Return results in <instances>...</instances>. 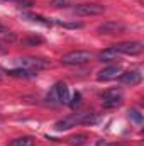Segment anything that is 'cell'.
Masks as SVG:
<instances>
[{
    "label": "cell",
    "instance_id": "1",
    "mask_svg": "<svg viewBox=\"0 0 144 146\" xmlns=\"http://www.w3.org/2000/svg\"><path fill=\"white\" fill-rule=\"evenodd\" d=\"M98 122V115L95 112H76V114H70L63 119H59L56 124H54V129L56 131H68L71 127L76 126H83V124H95Z\"/></svg>",
    "mask_w": 144,
    "mask_h": 146
},
{
    "label": "cell",
    "instance_id": "2",
    "mask_svg": "<svg viewBox=\"0 0 144 146\" xmlns=\"http://www.w3.org/2000/svg\"><path fill=\"white\" fill-rule=\"evenodd\" d=\"M17 66L19 68H26V70H31V72H39V70H46L51 66V61L49 60H44V58H36V56H24V58H17L15 60Z\"/></svg>",
    "mask_w": 144,
    "mask_h": 146
},
{
    "label": "cell",
    "instance_id": "3",
    "mask_svg": "<svg viewBox=\"0 0 144 146\" xmlns=\"http://www.w3.org/2000/svg\"><path fill=\"white\" fill-rule=\"evenodd\" d=\"M46 100H48L49 104H68V102H70V92H68L66 83L58 82V83L51 88V92L48 94Z\"/></svg>",
    "mask_w": 144,
    "mask_h": 146
},
{
    "label": "cell",
    "instance_id": "4",
    "mask_svg": "<svg viewBox=\"0 0 144 146\" xmlns=\"http://www.w3.org/2000/svg\"><path fill=\"white\" fill-rule=\"evenodd\" d=\"M92 53L90 51H81V49H76V51H70L66 54L61 56V63L63 65H68V66H75V65H85L92 60Z\"/></svg>",
    "mask_w": 144,
    "mask_h": 146
},
{
    "label": "cell",
    "instance_id": "5",
    "mask_svg": "<svg viewBox=\"0 0 144 146\" xmlns=\"http://www.w3.org/2000/svg\"><path fill=\"white\" fill-rule=\"evenodd\" d=\"M100 99L105 109H115L124 102V92L120 88H108L100 95Z\"/></svg>",
    "mask_w": 144,
    "mask_h": 146
},
{
    "label": "cell",
    "instance_id": "6",
    "mask_svg": "<svg viewBox=\"0 0 144 146\" xmlns=\"http://www.w3.org/2000/svg\"><path fill=\"white\" fill-rule=\"evenodd\" d=\"M105 12V7L100 3H78L73 7V14L80 17H88V15H102Z\"/></svg>",
    "mask_w": 144,
    "mask_h": 146
},
{
    "label": "cell",
    "instance_id": "7",
    "mask_svg": "<svg viewBox=\"0 0 144 146\" xmlns=\"http://www.w3.org/2000/svg\"><path fill=\"white\" fill-rule=\"evenodd\" d=\"M119 54H129V56H137L141 54L144 49L143 42L141 41H129V42H119L112 46Z\"/></svg>",
    "mask_w": 144,
    "mask_h": 146
},
{
    "label": "cell",
    "instance_id": "8",
    "mask_svg": "<svg viewBox=\"0 0 144 146\" xmlns=\"http://www.w3.org/2000/svg\"><path fill=\"white\" fill-rule=\"evenodd\" d=\"M126 31V26L122 24V22H119V21H105L104 24H100L98 27H97V33L98 34H119V33H124Z\"/></svg>",
    "mask_w": 144,
    "mask_h": 146
},
{
    "label": "cell",
    "instance_id": "9",
    "mask_svg": "<svg viewBox=\"0 0 144 146\" xmlns=\"http://www.w3.org/2000/svg\"><path fill=\"white\" fill-rule=\"evenodd\" d=\"M122 73V66L120 65H110V66H105L104 70L97 73V80L100 82H108V80H115L119 78Z\"/></svg>",
    "mask_w": 144,
    "mask_h": 146
},
{
    "label": "cell",
    "instance_id": "10",
    "mask_svg": "<svg viewBox=\"0 0 144 146\" xmlns=\"http://www.w3.org/2000/svg\"><path fill=\"white\" fill-rule=\"evenodd\" d=\"M119 82L124 83V85H139L143 82V73L137 72V70H129V72H122L120 76H119Z\"/></svg>",
    "mask_w": 144,
    "mask_h": 146
},
{
    "label": "cell",
    "instance_id": "11",
    "mask_svg": "<svg viewBox=\"0 0 144 146\" xmlns=\"http://www.w3.org/2000/svg\"><path fill=\"white\" fill-rule=\"evenodd\" d=\"M22 17L24 19H27V21H31V22H37V24H41V26H53V19H48V17H44V15H39V14H29V12H26V14H22Z\"/></svg>",
    "mask_w": 144,
    "mask_h": 146
},
{
    "label": "cell",
    "instance_id": "12",
    "mask_svg": "<svg viewBox=\"0 0 144 146\" xmlns=\"http://www.w3.org/2000/svg\"><path fill=\"white\" fill-rule=\"evenodd\" d=\"M9 76H15V78H34L36 72H31V70H26V68H14V70H7Z\"/></svg>",
    "mask_w": 144,
    "mask_h": 146
},
{
    "label": "cell",
    "instance_id": "13",
    "mask_svg": "<svg viewBox=\"0 0 144 146\" xmlns=\"http://www.w3.org/2000/svg\"><path fill=\"white\" fill-rule=\"evenodd\" d=\"M117 56H119V53L110 46V48H107V49H104V51H100L98 54H97V60L98 61H112V60H117Z\"/></svg>",
    "mask_w": 144,
    "mask_h": 146
},
{
    "label": "cell",
    "instance_id": "14",
    "mask_svg": "<svg viewBox=\"0 0 144 146\" xmlns=\"http://www.w3.org/2000/svg\"><path fill=\"white\" fill-rule=\"evenodd\" d=\"M68 143L71 146H85L88 143V134H85V133H81V134H75L71 136L70 139H68Z\"/></svg>",
    "mask_w": 144,
    "mask_h": 146
},
{
    "label": "cell",
    "instance_id": "15",
    "mask_svg": "<svg viewBox=\"0 0 144 146\" xmlns=\"http://www.w3.org/2000/svg\"><path fill=\"white\" fill-rule=\"evenodd\" d=\"M44 42V39L41 36H36V34H32V36H27L22 39V44L24 46H27V48H32V46H37V44H42Z\"/></svg>",
    "mask_w": 144,
    "mask_h": 146
},
{
    "label": "cell",
    "instance_id": "16",
    "mask_svg": "<svg viewBox=\"0 0 144 146\" xmlns=\"http://www.w3.org/2000/svg\"><path fill=\"white\" fill-rule=\"evenodd\" d=\"M10 146H34V138H31V136L15 138L14 141H10Z\"/></svg>",
    "mask_w": 144,
    "mask_h": 146
},
{
    "label": "cell",
    "instance_id": "17",
    "mask_svg": "<svg viewBox=\"0 0 144 146\" xmlns=\"http://www.w3.org/2000/svg\"><path fill=\"white\" fill-rule=\"evenodd\" d=\"M53 24L61 26V27H66V29H81L83 27V22H66V21H61V19H54Z\"/></svg>",
    "mask_w": 144,
    "mask_h": 146
},
{
    "label": "cell",
    "instance_id": "18",
    "mask_svg": "<svg viewBox=\"0 0 144 146\" xmlns=\"http://www.w3.org/2000/svg\"><path fill=\"white\" fill-rule=\"evenodd\" d=\"M129 117H131L134 122H137V124H141V122H143V114H141L139 110H136V109L129 110Z\"/></svg>",
    "mask_w": 144,
    "mask_h": 146
},
{
    "label": "cell",
    "instance_id": "19",
    "mask_svg": "<svg viewBox=\"0 0 144 146\" xmlns=\"http://www.w3.org/2000/svg\"><path fill=\"white\" fill-rule=\"evenodd\" d=\"M80 102H81V94L80 92H75L71 97V100L68 102V106H71V107H76V106H80Z\"/></svg>",
    "mask_w": 144,
    "mask_h": 146
},
{
    "label": "cell",
    "instance_id": "20",
    "mask_svg": "<svg viewBox=\"0 0 144 146\" xmlns=\"http://www.w3.org/2000/svg\"><path fill=\"white\" fill-rule=\"evenodd\" d=\"M71 2H73V0H53V2H51V5H53V7H56V9H61V7H68Z\"/></svg>",
    "mask_w": 144,
    "mask_h": 146
},
{
    "label": "cell",
    "instance_id": "21",
    "mask_svg": "<svg viewBox=\"0 0 144 146\" xmlns=\"http://www.w3.org/2000/svg\"><path fill=\"white\" fill-rule=\"evenodd\" d=\"M17 3H19V7H24V9H27V7H31L32 5V2L31 0H15Z\"/></svg>",
    "mask_w": 144,
    "mask_h": 146
},
{
    "label": "cell",
    "instance_id": "22",
    "mask_svg": "<svg viewBox=\"0 0 144 146\" xmlns=\"http://www.w3.org/2000/svg\"><path fill=\"white\" fill-rule=\"evenodd\" d=\"M97 146H122V145H119V143H108V141L100 139V141H97Z\"/></svg>",
    "mask_w": 144,
    "mask_h": 146
},
{
    "label": "cell",
    "instance_id": "23",
    "mask_svg": "<svg viewBox=\"0 0 144 146\" xmlns=\"http://www.w3.org/2000/svg\"><path fill=\"white\" fill-rule=\"evenodd\" d=\"M0 51H3V46H2V42H0Z\"/></svg>",
    "mask_w": 144,
    "mask_h": 146
},
{
    "label": "cell",
    "instance_id": "24",
    "mask_svg": "<svg viewBox=\"0 0 144 146\" xmlns=\"http://www.w3.org/2000/svg\"><path fill=\"white\" fill-rule=\"evenodd\" d=\"M0 80H2V75H0Z\"/></svg>",
    "mask_w": 144,
    "mask_h": 146
}]
</instances>
